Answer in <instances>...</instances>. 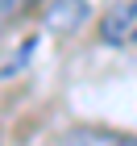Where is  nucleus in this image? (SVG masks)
I'll use <instances>...</instances> for the list:
<instances>
[{
	"label": "nucleus",
	"instance_id": "20e7f679",
	"mask_svg": "<svg viewBox=\"0 0 137 146\" xmlns=\"http://www.w3.org/2000/svg\"><path fill=\"white\" fill-rule=\"evenodd\" d=\"M42 0H0V21H17L25 13H33Z\"/></svg>",
	"mask_w": 137,
	"mask_h": 146
},
{
	"label": "nucleus",
	"instance_id": "7ed1b4c3",
	"mask_svg": "<svg viewBox=\"0 0 137 146\" xmlns=\"http://www.w3.org/2000/svg\"><path fill=\"white\" fill-rule=\"evenodd\" d=\"M67 146H137V134H116V129H96V125H83V129H71Z\"/></svg>",
	"mask_w": 137,
	"mask_h": 146
},
{
	"label": "nucleus",
	"instance_id": "f257e3e1",
	"mask_svg": "<svg viewBox=\"0 0 137 146\" xmlns=\"http://www.w3.org/2000/svg\"><path fill=\"white\" fill-rule=\"evenodd\" d=\"M42 21L50 34H75V29H83L91 21V4L87 0H46Z\"/></svg>",
	"mask_w": 137,
	"mask_h": 146
},
{
	"label": "nucleus",
	"instance_id": "f03ea898",
	"mask_svg": "<svg viewBox=\"0 0 137 146\" xmlns=\"http://www.w3.org/2000/svg\"><path fill=\"white\" fill-rule=\"evenodd\" d=\"M100 38H104L108 46H137V0L116 4V9L104 17Z\"/></svg>",
	"mask_w": 137,
	"mask_h": 146
}]
</instances>
